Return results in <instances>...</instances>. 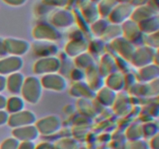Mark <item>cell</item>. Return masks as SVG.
Returning <instances> with one entry per match:
<instances>
[{"instance_id":"1","label":"cell","mask_w":159,"mask_h":149,"mask_svg":"<svg viewBox=\"0 0 159 149\" xmlns=\"http://www.w3.org/2000/svg\"><path fill=\"white\" fill-rule=\"evenodd\" d=\"M13 134L19 139L23 140L25 141H30L37 138L38 130L35 127L29 125V127H21L13 131Z\"/></svg>"},{"instance_id":"2","label":"cell","mask_w":159,"mask_h":149,"mask_svg":"<svg viewBox=\"0 0 159 149\" xmlns=\"http://www.w3.org/2000/svg\"><path fill=\"white\" fill-rule=\"evenodd\" d=\"M19 144L20 143H19L18 140L14 139V138H9L3 142L0 149H17Z\"/></svg>"},{"instance_id":"3","label":"cell","mask_w":159,"mask_h":149,"mask_svg":"<svg viewBox=\"0 0 159 149\" xmlns=\"http://www.w3.org/2000/svg\"><path fill=\"white\" fill-rule=\"evenodd\" d=\"M17 149H35V146L30 141H24L22 144H19V147Z\"/></svg>"},{"instance_id":"4","label":"cell","mask_w":159,"mask_h":149,"mask_svg":"<svg viewBox=\"0 0 159 149\" xmlns=\"http://www.w3.org/2000/svg\"><path fill=\"white\" fill-rule=\"evenodd\" d=\"M35 149H54V146H52L51 144H48V143H44V144H42L38 145V147Z\"/></svg>"},{"instance_id":"5","label":"cell","mask_w":159,"mask_h":149,"mask_svg":"<svg viewBox=\"0 0 159 149\" xmlns=\"http://www.w3.org/2000/svg\"><path fill=\"white\" fill-rule=\"evenodd\" d=\"M6 120H7V114L3 111H0V125L5 123Z\"/></svg>"},{"instance_id":"6","label":"cell","mask_w":159,"mask_h":149,"mask_svg":"<svg viewBox=\"0 0 159 149\" xmlns=\"http://www.w3.org/2000/svg\"><path fill=\"white\" fill-rule=\"evenodd\" d=\"M5 99H6L5 97L0 96V108H3V106H5V102H6Z\"/></svg>"},{"instance_id":"7","label":"cell","mask_w":159,"mask_h":149,"mask_svg":"<svg viewBox=\"0 0 159 149\" xmlns=\"http://www.w3.org/2000/svg\"><path fill=\"white\" fill-rule=\"evenodd\" d=\"M5 84V79L2 77L0 76V91L3 89V86H4Z\"/></svg>"},{"instance_id":"8","label":"cell","mask_w":159,"mask_h":149,"mask_svg":"<svg viewBox=\"0 0 159 149\" xmlns=\"http://www.w3.org/2000/svg\"><path fill=\"white\" fill-rule=\"evenodd\" d=\"M2 43H0V53L2 52Z\"/></svg>"}]
</instances>
